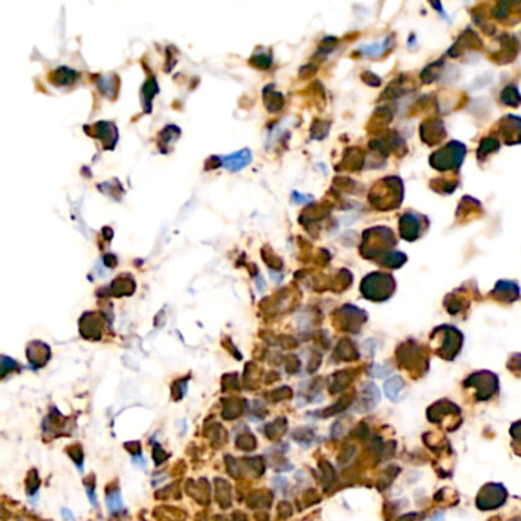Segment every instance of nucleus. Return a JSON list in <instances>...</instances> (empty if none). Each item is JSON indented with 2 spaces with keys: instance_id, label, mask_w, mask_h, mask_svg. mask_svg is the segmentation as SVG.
I'll return each mask as SVG.
<instances>
[{
  "instance_id": "obj_1",
  "label": "nucleus",
  "mask_w": 521,
  "mask_h": 521,
  "mask_svg": "<svg viewBox=\"0 0 521 521\" xmlns=\"http://www.w3.org/2000/svg\"><path fill=\"white\" fill-rule=\"evenodd\" d=\"M252 161L251 152L248 149L241 150V152H235L229 156L222 158V165L229 170V171H240L241 168H245L246 165H249Z\"/></svg>"
},
{
  "instance_id": "obj_2",
  "label": "nucleus",
  "mask_w": 521,
  "mask_h": 521,
  "mask_svg": "<svg viewBox=\"0 0 521 521\" xmlns=\"http://www.w3.org/2000/svg\"><path fill=\"white\" fill-rule=\"evenodd\" d=\"M385 393H387V396L392 399V401H396L398 399V396H399V393H401V390L404 388V382H402V379L401 377H392V379H388L387 382H385Z\"/></svg>"
},
{
  "instance_id": "obj_3",
  "label": "nucleus",
  "mask_w": 521,
  "mask_h": 521,
  "mask_svg": "<svg viewBox=\"0 0 521 521\" xmlns=\"http://www.w3.org/2000/svg\"><path fill=\"white\" fill-rule=\"evenodd\" d=\"M106 503H107V507H109V512L110 513H115V512H119L124 509V504H122V498H121V492L116 489V491H112L107 498H106Z\"/></svg>"
},
{
  "instance_id": "obj_4",
  "label": "nucleus",
  "mask_w": 521,
  "mask_h": 521,
  "mask_svg": "<svg viewBox=\"0 0 521 521\" xmlns=\"http://www.w3.org/2000/svg\"><path fill=\"white\" fill-rule=\"evenodd\" d=\"M61 515H63L64 521H75V518H74L72 512L69 510V509H61Z\"/></svg>"
},
{
  "instance_id": "obj_5",
  "label": "nucleus",
  "mask_w": 521,
  "mask_h": 521,
  "mask_svg": "<svg viewBox=\"0 0 521 521\" xmlns=\"http://www.w3.org/2000/svg\"><path fill=\"white\" fill-rule=\"evenodd\" d=\"M133 463H135V465H138V466H144V465H146V462H144V459H143V456H141V454H138V457L135 456Z\"/></svg>"
},
{
  "instance_id": "obj_6",
  "label": "nucleus",
  "mask_w": 521,
  "mask_h": 521,
  "mask_svg": "<svg viewBox=\"0 0 521 521\" xmlns=\"http://www.w3.org/2000/svg\"><path fill=\"white\" fill-rule=\"evenodd\" d=\"M86 491H87V495H89V498H90L92 504H93V506H96V500H95V492H93V489L86 488Z\"/></svg>"
}]
</instances>
